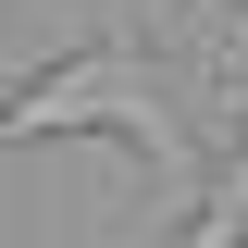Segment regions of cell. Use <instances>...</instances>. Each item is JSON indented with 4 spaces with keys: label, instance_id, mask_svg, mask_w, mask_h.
Masks as SVG:
<instances>
[{
    "label": "cell",
    "instance_id": "6da1fadb",
    "mask_svg": "<svg viewBox=\"0 0 248 248\" xmlns=\"http://www.w3.org/2000/svg\"><path fill=\"white\" fill-rule=\"evenodd\" d=\"M25 137H137L149 149V174H199V137L174 124V87H161V62L137 50V37H99V50L50 62L37 87L0 99V149H25Z\"/></svg>",
    "mask_w": 248,
    "mask_h": 248
},
{
    "label": "cell",
    "instance_id": "7a4b0ae2",
    "mask_svg": "<svg viewBox=\"0 0 248 248\" xmlns=\"http://www.w3.org/2000/svg\"><path fill=\"white\" fill-rule=\"evenodd\" d=\"M174 248H248V137H236V161L199 186V211H186V236H174Z\"/></svg>",
    "mask_w": 248,
    "mask_h": 248
}]
</instances>
